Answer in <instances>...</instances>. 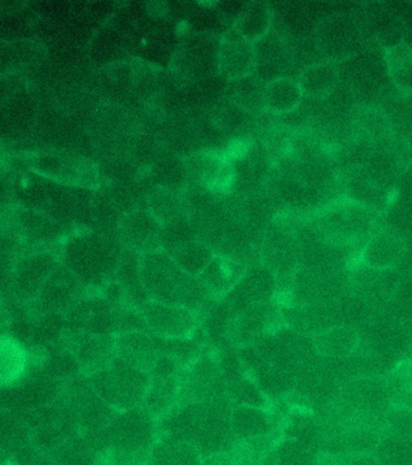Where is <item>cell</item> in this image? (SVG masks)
Segmentation results:
<instances>
[{"label": "cell", "instance_id": "6da1fadb", "mask_svg": "<svg viewBox=\"0 0 412 465\" xmlns=\"http://www.w3.org/2000/svg\"><path fill=\"white\" fill-rule=\"evenodd\" d=\"M228 398L206 403L178 404L158 420V435H178L192 442L201 459L230 452L235 444Z\"/></svg>", "mask_w": 412, "mask_h": 465}, {"label": "cell", "instance_id": "7a4b0ae2", "mask_svg": "<svg viewBox=\"0 0 412 465\" xmlns=\"http://www.w3.org/2000/svg\"><path fill=\"white\" fill-rule=\"evenodd\" d=\"M123 243L109 232L77 230L58 246V256L88 290L104 289L115 276Z\"/></svg>", "mask_w": 412, "mask_h": 465}, {"label": "cell", "instance_id": "3957f363", "mask_svg": "<svg viewBox=\"0 0 412 465\" xmlns=\"http://www.w3.org/2000/svg\"><path fill=\"white\" fill-rule=\"evenodd\" d=\"M140 276L150 301L183 306L200 313L212 297L201 280L183 272L163 250L140 257Z\"/></svg>", "mask_w": 412, "mask_h": 465}, {"label": "cell", "instance_id": "277c9868", "mask_svg": "<svg viewBox=\"0 0 412 465\" xmlns=\"http://www.w3.org/2000/svg\"><path fill=\"white\" fill-rule=\"evenodd\" d=\"M377 213L358 203L344 201L323 209L312 223L319 240L337 247L355 245L375 232Z\"/></svg>", "mask_w": 412, "mask_h": 465}, {"label": "cell", "instance_id": "5b68a950", "mask_svg": "<svg viewBox=\"0 0 412 465\" xmlns=\"http://www.w3.org/2000/svg\"><path fill=\"white\" fill-rule=\"evenodd\" d=\"M28 168L64 186L98 190L102 175L98 165L91 158L67 147H47L28 154Z\"/></svg>", "mask_w": 412, "mask_h": 465}, {"label": "cell", "instance_id": "8992f818", "mask_svg": "<svg viewBox=\"0 0 412 465\" xmlns=\"http://www.w3.org/2000/svg\"><path fill=\"white\" fill-rule=\"evenodd\" d=\"M84 376L94 392L119 412L140 407L150 381L149 375L116 356L105 367Z\"/></svg>", "mask_w": 412, "mask_h": 465}, {"label": "cell", "instance_id": "52a82bcc", "mask_svg": "<svg viewBox=\"0 0 412 465\" xmlns=\"http://www.w3.org/2000/svg\"><path fill=\"white\" fill-rule=\"evenodd\" d=\"M158 439L156 420L140 407L119 412L97 438L99 452L113 451L123 455H150Z\"/></svg>", "mask_w": 412, "mask_h": 465}, {"label": "cell", "instance_id": "ba28073f", "mask_svg": "<svg viewBox=\"0 0 412 465\" xmlns=\"http://www.w3.org/2000/svg\"><path fill=\"white\" fill-rule=\"evenodd\" d=\"M60 262L56 249L25 247L15 262L11 272L10 297L21 308H27Z\"/></svg>", "mask_w": 412, "mask_h": 465}, {"label": "cell", "instance_id": "9c48e42d", "mask_svg": "<svg viewBox=\"0 0 412 465\" xmlns=\"http://www.w3.org/2000/svg\"><path fill=\"white\" fill-rule=\"evenodd\" d=\"M250 348L264 361L289 372L296 379L318 357L311 337L297 333L283 324Z\"/></svg>", "mask_w": 412, "mask_h": 465}, {"label": "cell", "instance_id": "30bf717a", "mask_svg": "<svg viewBox=\"0 0 412 465\" xmlns=\"http://www.w3.org/2000/svg\"><path fill=\"white\" fill-rule=\"evenodd\" d=\"M220 38L211 33H196L183 40L172 58L176 76L197 83L219 74Z\"/></svg>", "mask_w": 412, "mask_h": 465}, {"label": "cell", "instance_id": "8fae6325", "mask_svg": "<svg viewBox=\"0 0 412 465\" xmlns=\"http://www.w3.org/2000/svg\"><path fill=\"white\" fill-rule=\"evenodd\" d=\"M280 306L274 302L248 306L228 319L224 337L235 349L255 346L282 326Z\"/></svg>", "mask_w": 412, "mask_h": 465}, {"label": "cell", "instance_id": "7c38bea8", "mask_svg": "<svg viewBox=\"0 0 412 465\" xmlns=\"http://www.w3.org/2000/svg\"><path fill=\"white\" fill-rule=\"evenodd\" d=\"M87 292L90 290L60 262L25 312L33 316H64Z\"/></svg>", "mask_w": 412, "mask_h": 465}, {"label": "cell", "instance_id": "4fadbf2b", "mask_svg": "<svg viewBox=\"0 0 412 465\" xmlns=\"http://www.w3.org/2000/svg\"><path fill=\"white\" fill-rule=\"evenodd\" d=\"M226 376L222 365L210 353H201L183 371L178 404L206 403L226 398Z\"/></svg>", "mask_w": 412, "mask_h": 465}, {"label": "cell", "instance_id": "5bb4252c", "mask_svg": "<svg viewBox=\"0 0 412 465\" xmlns=\"http://www.w3.org/2000/svg\"><path fill=\"white\" fill-rule=\"evenodd\" d=\"M39 117L34 94L16 87L0 104V143H17L28 140Z\"/></svg>", "mask_w": 412, "mask_h": 465}, {"label": "cell", "instance_id": "9a60e30c", "mask_svg": "<svg viewBox=\"0 0 412 465\" xmlns=\"http://www.w3.org/2000/svg\"><path fill=\"white\" fill-rule=\"evenodd\" d=\"M10 220L18 235L29 247H50L56 249L73 232L74 228L62 223L49 213L38 210L15 208Z\"/></svg>", "mask_w": 412, "mask_h": 465}, {"label": "cell", "instance_id": "2e32d148", "mask_svg": "<svg viewBox=\"0 0 412 465\" xmlns=\"http://www.w3.org/2000/svg\"><path fill=\"white\" fill-rule=\"evenodd\" d=\"M279 282L276 276L263 264L249 265L240 282L222 298L228 316L255 304L274 302Z\"/></svg>", "mask_w": 412, "mask_h": 465}, {"label": "cell", "instance_id": "e0dca14e", "mask_svg": "<svg viewBox=\"0 0 412 465\" xmlns=\"http://www.w3.org/2000/svg\"><path fill=\"white\" fill-rule=\"evenodd\" d=\"M260 263L276 276L279 286L292 282L298 267L296 236L283 228H268L260 242Z\"/></svg>", "mask_w": 412, "mask_h": 465}, {"label": "cell", "instance_id": "ac0fdd59", "mask_svg": "<svg viewBox=\"0 0 412 465\" xmlns=\"http://www.w3.org/2000/svg\"><path fill=\"white\" fill-rule=\"evenodd\" d=\"M117 304L105 295L87 293L64 315L67 328L87 333L116 335Z\"/></svg>", "mask_w": 412, "mask_h": 465}, {"label": "cell", "instance_id": "d6986e66", "mask_svg": "<svg viewBox=\"0 0 412 465\" xmlns=\"http://www.w3.org/2000/svg\"><path fill=\"white\" fill-rule=\"evenodd\" d=\"M146 321L147 330L158 337L187 339L192 337L200 324V313L183 306L147 302L140 309Z\"/></svg>", "mask_w": 412, "mask_h": 465}, {"label": "cell", "instance_id": "ffe728a7", "mask_svg": "<svg viewBox=\"0 0 412 465\" xmlns=\"http://www.w3.org/2000/svg\"><path fill=\"white\" fill-rule=\"evenodd\" d=\"M61 342L75 358L83 374L105 367L116 356V335L87 333L67 328Z\"/></svg>", "mask_w": 412, "mask_h": 465}, {"label": "cell", "instance_id": "44dd1931", "mask_svg": "<svg viewBox=\"0 0 412 465\" xmlns=\"http://www.w3.org/2000/svg\"><path fill=\"white\" fill-rule=\"evenodd\" d=\"M160 220L149 209H134L124 213L117 223V238L123 247L140 254L161 250Z\"/></svg>", "mask_w": 412, "mask_h": 465}, {"label": "cell", "instance_id": "7402d4cb", "mask_svg": "<svg viewBox=\"0 0 412 465\" xmlns=\"http://www.w3.org/2000/svg\"><path fill=\"white\" fill-rule=\"evenodd\" d=\"M406 251V239L398 231L382 228L367 239L356 258V265L375 272L389 271L402 262Z\"/></svg>", "mask_w": 412, "mask_h": 465}, {"label": "cell", "instance_id": "603a6c76", "mask_svg": "<svg viewBox=\"0 0 412 465\" xmlns=\"http://www.w3.org/2000/svg\"><path fill=\"white\" fill-rule=\"evenodd\" d=\"M256 44L239 35L233 27L220 38L219 74L224 80L237 81L255 74Z\"/></svg>", "mask_w": 412, "mask_h": 465}, {"label": "cell", "instance_id": "cb8c5ba5", "mask_svg": "<svg viewBox=\"0 0 412 465\" xmlns=\"http://www.w3.org/2000/svg\"><path fill=\"white\" fill-rule=\"evenodd\" d=\"M242 367L268 400H281L294 393L296 378L273 364L267 363L253 348L238 350Z\"/></svg>", "mask_w": 412, "mask_h": 465}, {"label": "cell", "instance_id": "d4e9b609", "mask_svg": "<svg viewBox=\"0 0 412 465\" xmlns=\"http://www.w3.org/2000/svg\"><path fill=\"white\" fill-rule=\"evenodd\" d=\"M186 179L191 186L211 192L226 190L234 181L231 163L217 153H196L185 161Z\"/></svg>", "mask_w": 412, "mask_h": 465}, {"label": "cell", "instance_id": "484cf974", "mask_svg": "<svg viewBox=\"0 0 412 465\" xmlns=\"http://www.w3.org/2000/svg\"><path fill=\"white\" fill-rule=\"evenodd\" d=\"M156 335L150 331H132L116 335V357L146 375L152 374L162 356Z\"/></svg>", "mask_w": 412, "mask_h": 465}, {"label": "cell", "instance_id": "4316f807", "mask_svg": "<svg viewBox=\"0 0 412 465\" xmlns=\"http://www.w3.org/2000/svg\"><path fill=\"white\" fill-rule=\"evenodd\" d=\"M283 326L297 333L315 337L322 331L337 326L333 323L329 305L289 304L280 306Z\"/></svg>", "mask_w": 412, "mask_h": 465}, {"label": "cell", "instance_id": "83f0119b", "mask_svg": "<svg viewBox=\"0 0 412 465\" xmlns=\"http://www.w3.org/2000/svg\"><path fill=\"white\" fill-rule=\"evenodd\" d=\"M182 375L183 372L174 375L151 376L142 408L156 422L164 419L178 405Z\"/></svg>", "mask_w": 412, "mask_h": 465}, {"label": "cell", "instance_id": "f1b7e54d", "mask_svg": "<svg viewBox=\"0 0 412 465\" xmlns=\"http://www.w3.org/2000/svg\"><path fill=\"white\" fill-rule=\"evenodd\" d=\"M140 257L142 254L123 247L113 279L123 295V304L138 310L150 302L140 276Z\"/></svg>", "mask_w": 412, "mask_h": 465}, {"label": "cell", "instance_id": "f546056e", "mask_svg": "<svg viewBox=\"0 0 412 465\" xmlns=\"http://www.w3.org/2000/svg\"><path fill=\"white\" fill-rule=\"evenodd\" d=\"M231 424L235 440H241L273 433L282 428V419L268 408L233 407Z\"/></svg>", "mask_w": 412, "mask_h": 465}, {"label": "cell", "instance_id": "4dcf8cb0", "mask_svg": "<svg viewBox=\"0 0 412 465\" xmlns=\"http://www.w3.org/2000/svg\"><path fill=\"white\" fill-rule=\"evenodd\" d=\"M282 428L273 433L235 441L230 456L235 465H278V445Z\"/></svg>", "mask_w": 412, "mask_h": 465}, {"label": "cell", "instance_id": "1f68e13d", "mask_svg": "<svg viewBox=\"0 0 412 465\" xmlns=\"http://www.w3.org/2000/svg\"><path fill=\"white\" fill-rule=\"evenodd\" d=\"M246 269L241 262L216 254L198 279L212 298H223L240 282Z\"/></svg>", "mask_w": 412, "mask_h": 465}, {"label": "cell", "instance_id": "d6a6232c", "mask_svg": "<svg viewBox=\"0 0 412 465\" xmlns=\"http://www.w3.org/2000/svg\"><path fill=\"white\" fill-rule=\"evenodd\" d=\"M45 49L38 40L0 38V77L11 76L42 61Z\"/></svg>", "mask_w": 412, "mask_h": 465}, {"label": "cell", "instance_id": "836d02e7", "mask_svg": "<svg viewBox=\"0 0 412 465\" xmlns=\"http://www.w3.org/2000/svg\"><path fill=\"white\" fill-rule=\"evenodd\" d=\"M353 133L360 143L370 146H384L395 138L391 118L377 106H364L353 120Z\"/></svg>", "mask_w": 412, "mask_h": 465}, {"label": "cell", "instance_id": "e575fe53", "mask_svg": "<svg viewBox=\"0 0 412 465\" xmlns=\"http://www.w3.org/2000/svg\"><path fill=\"white\" fill-rule=\"evenodd\" d=\"M359 341L358 330L346 324H337L312 337L315 352L323 360H343L351 356L358 348Z\"/></svg>", "mask_w": 412, "mask_h": 465}, {"label": "cell", "instance_id": "d590c367", "mask_svg": "<svg viewBox=\"0 0 412 465\" xmlns=\"http://www.w3.org/2000/svg\"><path fill=\"white\" fill-rule=\"evenodd\" d=\"M200 451L192 442L178 435H158L150 451V465H201Z\"/></svg>", "mask_w": 412, "mask_h": 465}, {"label": "cell", "instance_id": "8d00e7d4", "mask_svg": "<svg viewBox=\"0 0 412 465\" xmlns=\"http://www.w3.org/2000/svg\"><path fill=\"white\" fill-rule=\"evenodd\" d=\"M29 350L10 334L0 333V389L20 381L31 368Z\"/></svg>", "mask_w": 412, "mask_h": 465}, {"label": "cell", "instance_id": "74e56055", "mask_svg": "<svg viewBox=\"0 0 412 465\" xmlns=\"http://www.w3.org/2000/svg\"><path fill=\"white\" fill-rule=\"evenodd\" d=\"M289 54L285 44L278 36L268 35L256 43L255 74L266 83H271L280 77H286Z\"/></svg>", "mask_w": 412, "mask_h": 465}, {"label": "cell", "instance_id": "f35d334b", "mask_svg": "<svg viewBox=\"0 0 412 465\" xmlns=\"http://www.w3.org/2000/svg\"><path fill=\"white\" fill-rule=\"evenodd\" d=\"M339 81V70L333 62H319L301 70L298 83L304 97L323 99L333 94Z\"/></svg>", "mask_w": 412, "mask_h": 465}, {"label": "cell", "instance_id": "ab89813d", "mask_svg": "<svg viewBox=\"0 0 412 465\" xmlns=\"http://www.w3.org/2000/svg\"><path fill=\"white\" fill-rule=\"evenodd\" d=\"M147 209L160 220L162 226L190 219L185 195L174 188H153L147 195Z\"/></svg>", "mask_w": 412, "mask_h": 465}, {"label": "cell", "instance_id": "60d3db41", "mask_svg": "<svg viewBox=\"0 0 412 465\" xmlns=\"http://www.w3.org/2000/svg\"><path fill=\"white\" fill-rule=\"evenodd\" d=\"M304 94L298 80L280 77L267 84L264 94V108L274 115H287L299 108Z\"/></svg>", "mask_w": 412, "mask_h": 465}, {"label": "cell", "instance_id": "b9f144b4", "mask_svg": "<svg viewBox=\"0 0 412 465\" xmlns=\"http://www.w3.org/2000/svg\"><path fill=\"white\" fill-rule=\"evenodd\" d=\"M273 18V10L268 4L250 3L235 18L233 28L239 35L256 44L270 35Z\"/></svg>", "mask_w": 412, "mask_h": 465}, {"label": "cell", "instance_id": "7bdbcfd3", "mask_svg": "<svg viewBox=\"0 0 412 465\" xmlns=\"http://www.w3.org/2000/svg\"><path fill=\"white\" fill-rule=\"evenodd\" d=\"M266 87V81L260 79L256 74H251L240 80L231 81L228 87V99L235 109L245 113H260L266 110L264 108Z\"/></svg>", "mask_w": 412, "mask_h": 465}, {"label": "cell", "instance_id": "ee69618b", "mask_svg": "<svg viewBox=\"0 0 412 465\" xmlns=\"http://www.w3.org/2000/svg\"><path fill=\"white\" fill-rule=\"evenodd\" d=\"M27 247L9 219H0V292L9 293L15 262Z\"/></svg>", "mask_w": 412, "mask_h": 465}, {"label": "cell", "instance_id": "f6af8a7d", "mask_svg": "<svg viewBox=\"0 0 412 465\" xmlns=\"http://www.w3.org/2000/svg\"><path fill=\"white\" fill-rule=\"evenodd\" d=\"M31 444V430L21 413L0 409V450L17 453Z\"/></svg>", "mask_w": 412, "mask_h": 465}, {"label": "cell", "instance_id": "bcb514c9", "mask_svg": "<svg viewBox=\"0 0 412 465\" xmlns=\"http://www.w3.org/2000/svg\"><path fill=\"white\" fill-rule=\"evenodd\" d=\"M168 254L183 272L196 276V278L203 272L212 258L216 256L215 251L201 239L189 240Z\"/></svg>", "mask_w": 412, "mask_h": 465}, {"label": "cell", "instance_id": "7dc6e473", "mask_svg": "<svg viewBox=\"0 0 412 465\" xmlns=\"http://www.w3.org/2000/svg\"><path fill=\"white\" fill-rule=\"evenodd\" d=\"M389 79L397 90L412 94V50L406 44H396L385 50Z\"/></svg>", "mask_w": 412, "mask_h": 465}, {"label": "cell", "instance_id": "c3c4849f", "mask_svg": "<svg viewBox=\"0 0 412 465\" xmlns=\"http://www.w3.org/2000/svg\"><path fill=\"white\" fill-rule=\"evenodd\" d=\"M384 391L393 407L412 411V380L407 361L393 369L385 379Z\"/></svg>", "mask_w": 412, "mask_h": 465}, {"label": "cell", "instance_id": "681fc988", "mask_svg": "<svg viewBox=\"0 0 412 465\" xmlns=\"http://www.w3.org/2000/svg\"><path fill=\"white\" fill-rule=\"evenodd\" d=\"M323 32H326L327 35L322 36L321 43L329 53H345V50L348 51L353 44L352 32H355V29L344 21L329 22V27Z\"/></svg>", "mask_w": 412, "mask_h": 465}, {"label": "cell", "instance_id": "f907efd6", "mask_svg": "<svg viewBox=\"0 0 412 465\" xmlns=\"http://www.w3.org/2000/svg\"><path fill=\"white\" fill-rule=\"evenodd\" d=\"M24 312L25 309L16 304L9 293L0 292V333H9L14 321Z\"/></svg>", "mask_w": 412, "mask_h": 465}, {"label": "cell", "instance_id": "816d5d0a", "mask_svg": "<svg viewBox=\"0 0 412 465\" xmlns=\"http://www.w3.org/2000/svg\"><path fill=\"white\" fill-rule=\"evenodd\" d=\"M343 465H382L374 453L344 455Z\"/></svg>", "mask_w": 412, "mask_h": 465}, {"label": "cell", "instance_id": "f5cc1de1", "mask_svg": "<svg viewBox=\"0 0 412 465\" xmlns=\"http://www.w3.org/2000/svg\"><path fill=\"white\" fill-rule=\"evenodd\" d=\"M201 465H235L231 460L230 453H221V455H215L209 457V459L203 460Z\"/></svg>", "mask_w": 412, "mask_h": 465}, {"label": "cell", "instance_id": "db71d44e", "mask_svg": "<svg viewBox=\"0 0 412 465\" xmlns=\"http://www.w3.org/2000/svg\"><path fill=\"white\" fill-rule=\"evenodd\" d=\"M16 88L13 86L11 81L6 77H0V104L7 98V95L11 94Z\"/></svg>", "mask_w": 412, "mask_h": 465}, {"label": "cell", "instance_id": "11a10c76", "mask_svg": "<svg viewBox=\"0 0 412 465\" xmlns=\"http://www.w3.org/2000/svg\"><path fill=\"white\" fill-rule=\"evenodd\" d=\"M407 363H409V372H410V378L412 380V358L410 361H407Z\"/></svg>", "mask_w": 412, "mask_h": 465}]
</instances>
